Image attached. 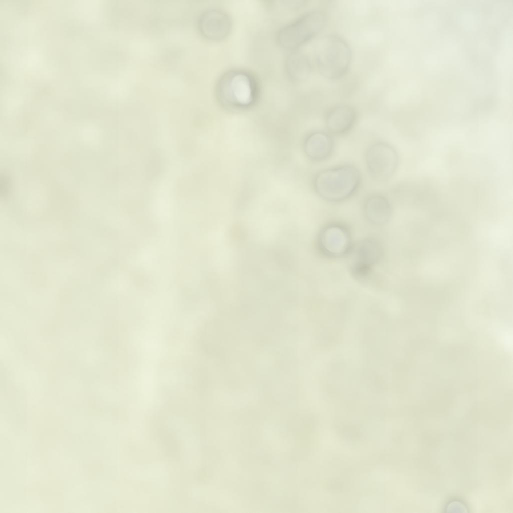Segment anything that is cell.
<instances>
[{
	"mask_svg": "<svg viewBox=\"0 0 513 513\" xmlns=\"http://www.w3.org/2000/svg\"><path fill=\"white\" fill-rule=\"evenodd\" d=\"M363 210L365 217L369 222L375 225H382L389 220L392 207L386 196L373 193L364 199Z\"/></svg>",
	"mask_w": 513,
	"mask_h": 513,
	"instance_id": "obj_11",
	"label": "cell"
},
{
	"mask_svg": "<svg viewBox=\"0 0 513 513\" xmlns=\"http://www.w3.org/2000/svg\"><path fill=\"white\" fill-rule=\"evenodd\" d=\"M197 26L201 34L212 41H220L226 38L232 28L231 17L225 11L217 8L203 10L197 19Z\"/></svg>",
	"mask_w": 513,
	"mask_h": 513,
	"instance_id": "obj_8",
	"label": "cell"
},
{
	"mask_svg": "<svg viewBox=\"0 0 513 513\" xmlns=\"http://www.w3.org/2000/svg\"><path fill=\"white\" fill-rule=\"evenodd\" d=\"M304 150L312 160L321 162L327 160L332 155L335 148V141L328 131L317 130L311 133L304 142Z\"/></svg>",
	"mask_w": 513,
	"mask_h": 513,
	"instance_id": "obj_10",
	"label": "cell"
},
{
	"mask_svg": "<svg viewBox=\"0 0 513 513\" xmlns=\"http://www.w3.org/2000/svg\"><path fill=\"white\" fill-rule=\"evenodd\" d=\"M286 59L285 69L289 77L293 80L301 81L310 75L312 66L309 58L304 53L297 50H292Z\"/></svg>",
	"mask_w": 513,
	"mask_h": 513,
	"instance_id": "obj_12",
	"label": "cell"
},
{
	"mask_svg": "<svg viewBox=\"0 0 513 513\" xmlns=\"http://www.w3.org/2000/svg\"><path fill=\"white\" fill-rule=\"evenodd\" d=\"M362 182V174L358 167L351 164H343L318 172L313 186L322 199L331 203H339L356 194Z\"/></svg>",
	"mask_w": 513,
	"mask_h": 513,
	"instance_id": "obj_1",
	"label": "cell"
},
{
	"mask_svg": "<svg viewBox=\"0 0 513 513\" xmlns=\"http://www.w3.org/2000/svg\"><path fill=\"white\" fill-rule=\"evenodd\" d=\"M326 19L322 10L308 11L281 27L277 33V42L283 48L297 50L322 31Z\"/></svg>",
	"mask_w": 513,
	"mask_h": 513,
	"instance_id": "obj_3",
	"label": "cell"
},
{
	"mask_svg": "<svg viewBox=\"0 0 513 513\" xmlns=\"http://www.w3.org/2000/svg\"><path fill=\"white\" fill-rule=\"evenodd\" d=\"M327 131L332 136H342L348 134L355 126L358 114L352 106L339 104L330 108L325 115Z\"/></svg>",
	"mask_w": 513,
	"mask_h": 513,
	"instance_id": "obj_9",
	"label": "cell"
},
{
	"mask_svg": "<svg viewBox=\"0 0 513 513\" xmlns=\"http://www.w3.org/2000/svg\"><path fill=\"white\" fill-rule=\"evenodd\" d=\"M383 247L376 239L368 238L353 245L352 250L351 271L361 279L368 277L383 255Z\"/></svg>",
	"mask_w": 513,
	"mask_h": 513,
	"instance_id": "obj_7",
	"label": "cell"
},
{
	"mask_svg": "<svg viewBox=\"0 0 513 513\" xmlns=\"http://www.w3.org/2000/svg\"><path fill=\"white\" fill-rule=\"evenodd\" d=\"M365 162L370 177L378 182L390 179L396 171L399 162L398 153L388 142L378 141L371 144L365 154Z\"/></svg>",
	"mask_w": 513,
	"mask_h": 513,
	"instance_id": "obj_5",
	"label": "cell"
},
{
	"mask_svg": "<svg viewBox=\"0 0 513 513\" xmlns=\"http://www.w3.org/2000/svg\"><path fill=\"white\" fill-rule=\"evenodd\" d=\"M259 85L254 76L242 69L225 72L216 84L218 98L226 103L240 106L250 104L259 94Z\"/></svg>",
	"mask_w": 513,
	"mask_h": 513,
	"instance_id": "obj_4",
	"label": "cell"
},
{
	"mask_svg": "<svg viewBox=\"0 0 513 513\" xmlns=\"http://www.w3.org/2000/svg\"><path fill=\"white\" fill-rule=\"evenodd\" d=\"M314 53L318 71L328 80L340 79L350 69L351 49L346 40L338 34H328L321 37Z\"/></svg>",
	"mask_w": 513,
	"mask_h": 513,
	"instance_id": "obj_2",
	"label": "cell"
},
{
	"mask_svg": "<svg viewBox=\"0 0 513 513\" xmlns=\"http://www.w3.org/2000/svg\"><path fill=\"white\" fill-rule=\"evenodd\" d=\"M319 252L329 258L350 254L353 246L349 229L340 223H331L320 231L317 239Z\"/></svg>",
	"mask_w": 513,
	"mask_h": 513,
	"instance_id": "obj_6",
	"label": "cell"
}]
</instances>
